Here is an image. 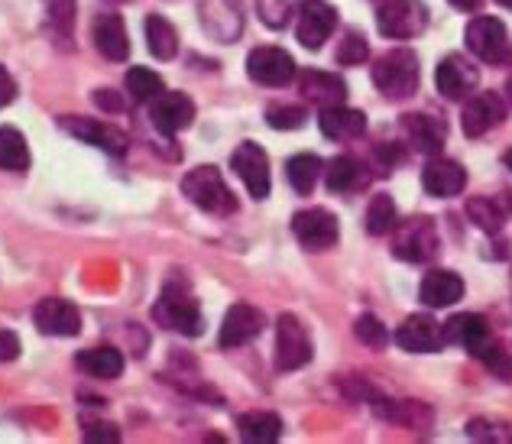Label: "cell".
<instances>
[{
	"label": "cell",
	"instance_id": "1",
	"mask_svg": "<svg viewBox=\"0 0 512 444\" xmlns=\"http://www.w3.org/2000/svg\"><path fill=\"white\" fill-rule=\"evenodd\" d=\"M373 85L386 101H406L419 91V59L412 49H389L373 62Z\"/></svg>",
	"mask_w": 512,
	"mask_h": 444
},
{
	"label": "cell",
	"instance_id": "2",
	"mask_svg": "<svg viewBox=\"0 0 512 444\" xmlns=\"http://www.w3.org/2000/svg\"><path fill=\"white\" fill-rule=\"evenodd\" d=\"M153 318L163 328L185 334V338H198V334L205 331V315H201L198 299L182 282H169L163 289V295H159L153 305Z\"/></svg>",
	"mask_w": 512,
	"mask_h": 444
},
{
	"label": "cell",
	"instance_id": "3",
	"mask_svg": "<svg viewBox=\"0 0 512 444\" xmlns=\"http://www.w3.org/2000/svg\"><path fill=\"white\" fill-rule=\"evenodd\" d=\"M182 195L192 201L198 211L214 214V218H227V214L237 211V198L227 188L221 169L214 166H198L182 179Z\"/></svg>",
	"mask_w": 512,
	"mask_h": 444
},
{
	"label": "cell",
	"instance_id": "4",
	"mask_svg": "<svg viewBox=\"0 0 512 444\" xmlns=\"http://www.w3.org/2000/svg\"><path fill=\"white\" fill-rule=\"evenodd\" d=\"M393 231V253L402 263H428L431 257H438V227L425 214H415V218L396 224Z\"/></svg>",
	"mask_w": 512,
	"mask_h": 444
},
{
	"label": "cell",
	"instance_id": "5",
	"mask_svg": "<svg viewBox=\"0 0 512 444\" xmlns=\"http://www.w3.org/2000/svg\"><path fill=\"white\" fill-rule=\"evenodd\" d=\"M467 49L487 65H512L509 30L496 17H477L467 23Z\"/></svg>",
	"mask_w": 512,
	"mask_h": 444
},
{
	"label": "cell",
	"instance_id": "6",
	"mask_svg": "<svg viewBox=\"0 0 512 444\" xmlns=\"http://www.w3.org/2000/svg\"><path fill=\"white\" fill-rule=\"evenodd\" d=\"M376 26L386 39H415L428 26V7L422 0H383L376 10Z\"/></svg>",
	"mask_w": 512,
	"mask_h": 444
},
{
	"label": "cell",
	"instance_id": "7",
	"mask_svg": "<svg viewBox=\"0 0 512 444\" xmlns=\"http://www.w3.org/2000/svg\"><path fill=\"white\" fill-rule=\"evenodd\" d=\"M315 347H312V334L305 331V325L292 312L279 315L276 321V370L289 373V370H302L308 360H312Z\"/></svg>",
	"mask_w": 512,
	"mask_h": 444
},
{
	"label": "cell",
	"instance_id": "8",
	"mask_svg": "<svg viewBox=\"0 0 512 444\" xmlns=\"http://www.w3.org/2000/svg\"><path fill=\"white\" fill-rule=\"evenodd\" d=\"M292 234H295V240H299L305 250L325 253V250H331L334 244H338L341 224L325 208H308V211H299L292 218Z\"/></svg>",
	"mask_w": 512,
	"mask_h": 444
},
{
	"label": "cell",
	"instance_id": "9",
	"mask_svg": "<svg viewBox=\"0 0 512 444\" xmlns=\"http://www.w3.org/2000/svg\"><path fill=\"white\" fill-rule=\"evenodd\" d=\"M334 26H338V7H331L328 0H302L299 7V23H295V39L318 52L328 43Z\"/></svg>",
	"mask_w": 512,
	"mask_h": 444
},
{
	"label": "cell",
	"instance_id": "10",
	"mask_svg": "<svg viewBox=\"0 0 512 444\" xmlns=\"http://www.w3.org/2000/svg\"><path fill=\"white\" fill-rule=\"evenodd\" d=\"M247 75L256 85L286 88L295 78V59L279 46H260L247 56Z\"/></svg>",
	"mask_w": 512,
	"mask_h": 444
},
{
	"label": "cell",
	"instance_id": "11",
	"mask_svg": "<svg viewBox=\"0 0 512 444\" xmlns=\"http://www.w3.org/2000/svg\"><path fill=\"white\" fill-rule=\"evenodd\" d=\"M477 85H480V69L470 59L451 52V56H444L438 62V69H435V88L441 91V98L464 101V98H470V94H474Z\"/></svg>",
	"mask_w": 512,
	"mask_h": 444
},
{
	"label": "cell",
	"instance_id": "12",
	"mask_svg": "<svg viewBox=\"0 0 512 444\" xmlns=\"http://www.w3.org/2000/svg\"><path fill=\"white\" fill-rule=\"evenodd\" d=\"M201 26L214 43H237L244 33V13L237 0H201Z\"/></svg>",
	"mask_w": 512,
	"mask_h": 444
},
{
	"label": "cell",
	"instance_id": "13",
	"mask_svg": "<svg viewBox=\"0 0 512 444\" xmlns=\"http://www.w3.org/2000/svg\"><path fill=\"white\" fill-rule=\"evenodd\" d=\"M192 120H195V104L182 91H163L159 98L150 101V124L163 137H175L179 130L192 127Z\"/></svg>",
	"mask_w": 512,
	"mask_h": 444
},
{
	"label": "cell",
	"instance_id": "14",
	"mask_svg": "<svg viewBox=\"0 0 512 444\" xmlns=\"http://www.w3.org/2000/svg\"><path fill=\"white\" fill-rule=\"evenodd\" d=\"M231 166L234 172L240 176V182L247 185V192L256 198V201H263L269 195V185H273V179H269V156L263 146H256V143H240L234 156H231Z\"/></svg>",
	"mask_w": 512,
	"mask_h": 444
},
{
	"label": "cell",
	"instance_id": "15",
	"mask_svg": "<svg viewBox=\"0 0 512 444\" xmlns=\"http://www.w3.org/2000/svg\"><path fill=\"white\" fill-rule=\"evenodd\" d=\"M506 120V104L500 94H493V91H480L474 94L467 104H464V111H461V127H464V137L470 140H480L483 133H490L496 130Z\"/></svg>",
	"mask_w": 512,
	"mask_h": 444
},
{
	"label": "cell",
	"instance_id": "16",
	"mask_svg": "<svg viewBox=\"0 0 512 444\" xmlns=\"http://www.w3.org/2000/svg\"><path fill=\"white\" fill-rule=\"evenodd\" d=\"M263 325H266V315L260 312V308H253L247 302H237V305L227 308L218 341H221L224 351H234V347H244L253 338H260Z\"/></svg>",
	"mask_w": 512,
	"mask_h": 444
},
{
	"label": "cell",
	"instance_id": "17",
	"mask_svg": "<svg viewBox=\"0 0 512 444\" xmlns=\"http://www.w3.org/2000/svg\"><path fill=\"white\" fill-rule=\"evenodd\" d=\"M33 321L39 331L52 334V338H75L82 331V312L69 299H59V295H49V299L39 302Z\"/></svg>",
	"mask_w": 512,
	"mask_h": 444
},
{
	"label": "cell",
	"instance_id": "18",
	"mask_svg": "<svg viewBox=\"0 0 512 444\" xmlns=\"http://www.w3.org/2000/svg\"><path fill=\"white\" fill-rule=\"evenodd\" d=\"M62 127L72 133V137L85 140L91 146H101L104 153L111 156H124L127 153V133L117 130L111 124H104V120H94V117H62Z\"/></svg>",
	"mask_w": 512,
	"mask_h": 444
},
{
	"label": "cell",
	"instance_id": "19",
	"mask_svg": "<svg viewBox=\"0 0 512 444\" xmlns=\"http://www.w3.org/2000/svg\"><path fill=\"white\" fill-rule=\"evenodd\" d=\"M422 188L431 198H454L467 188V169L454 159L431 156L422 169Z\"/></svg>",
	"mask_w": 512,
	"mask_h": 444
},
{
	"label": "cell",
	"instance_id": "20",
	"mask_svg": "<svg viewBox=\"0 0 512 444\" xmlns=\"http://www.w3.org/2000/svg\"><path fill=\"white\" fill-rule=\"evenodd\" d=\"M402 130L415 153L425 156H441L444 140H448V124L435 114H406L402 117Z\"/></svg>",
	"mask_w": 512,
	"mask_h": 444
},
{
	"label": "cell",
	"instance_id": "21",
	"mask_svg": "<svg viewBox=\"0 0 512 444\" xmlns=\"http://www.w3.org/2000/svg\"><path fill=\"white\" fill-rule=\"evenodd\" d=\"M396 344L409 354H435L441 351L444 334L441 325L428 315H412L396 328Z\"/></svg>",
	"mask_w": 512,
	"mask_h": 444
},
{
	"label": "cell",
	"instance_id": "22",
	"mask_svg": "<svg viewBox=\"0 0 512 444\" xmlns=\"http://www.w3.org/2000/svg\"><path fill=\"white\" fill-rule=\"evenodd\" d=\"M299 91H302V98L308 104H315V107H338L347 101V85H344V78H338L334 72H318V69H308L302 72L299 78Z\"/></svg>",
	"mask_w": 512,
	"mask_h": 444
},
{
	"label": "cell",
	"instance_id": "23",
	"mask_svg": "<svg viewBox=\"0 0 512 444\" xmlns=\"http://www.w3.org/2000/svg\"><path fill=\"white\" fill-rule=\"evenodd\" d=\"M91 33H94V46H98L104 59L127 62L130 36H127V26H124V17H120V13H101V17L94 20Z\"/></svg>",
	"mask_w": 512,
	"mask_h": 444
},
{
	"label": "cell",
	"instance_id": "24",
	"mask_svg": "<svg viewBox=\"0 0 512 444\" xmlns=\"http://www.w3.org/2000/svg\"><path fill=\"white\" fill-rule=\"evenodd\" d=\"M444 341L464 347V351L477 354L483 344H490V325L487 318L477 315V312H464V315H454L448 325L441 328Z\"/></svg>",
	"mask_w": 512,
	"mask_h": 444
},
{
	"label": "cell",
	"instance_id": "25",
	"mask_svg": "<svg viewBox=\"0 0 512 444\" xmlns=\"http://www.w3.org/2000/svg\"><path fill=\"white\" fill-rule=\"evenodd\" d=\"M318 127L325 133L328 140H338V143H350L363 137V130H367V114L363 111H354V107H325L318 117Z\"/></svg>",
	"mask_w": 512,
	"mask_h": 444
},
{
	"label": "cell",
	"instance_id": "26",
	"mask_svg": "<svg viewBox=\"0 0 512 444\" xmlns=\"http://www.w3.org/2000/svg\"><path fill=\"white\" fill-rule=\"evenodd\" d=\"M419 299L428 308H448L464 299V279L451 269H431L419 286Z\"/></svg>",
	"mask_w": 512,
	"mask_h": 444
},
{
	"label": "cell",
	"instance_id": "27",
	"mask_svg": "<svg viewBox=\"0 0 512 444\" xmlns=\"http://www.w3.org/2000/svg\"><path fill=\"white\" fill-rule=\"evenodd\" d=\"M370 179V172H367V163H360L357 156H334L328 169H325V182L334 195H350V192H357V188H363Z\"/></svg>",
	"mask_w": 512,
	"mask_h": 444
},
{
	"label": "cell",
	"instance_id": "28",
	"mask_svg": "<svg viewBox=\"0 0 512 444\" xmlns=\"http://www.w3.org/2000/svg\"><path fill=\"white\" fill-rule=\"evenodd\" d=\"M75 363L82 367V373L94 376V380H117L124 373V354L117 347L104 344V347H88L75 357Z\"/></svg>",
	"mask_w": 512,
	"mask_h": 444
},
{
	"label": "cell",
	"instance_id": "29",
	"mask_svg": "<svg viewBox=\"0 0 512 444\" xmlns=\"http://www.w3.org/2000/svg\"><path fill=\"white\" fill-rule=\"evenodd\" d=\"M237 432L247 444H273L282 435V419L276 412H247L237 419Z\"/></svg>",
	"mask_w": 512,
	"mask_h": 444
},
{
	"label": "cell",
	"instance_id": "30",
	"mask_svg": "<svg viewBox=\"0 0 512 444\" xmlns=\"http://www.w3.org/2000/svg\"><path fill=\"white\" fill-rule=\"evenodd\" d=\"M467 218L474 221L483 234H500L503 224L509 218V208L503 205L500 198L493 195H483V198H470L467 201Z\"/></svg>",
	"mask_w": 512,
	"mask_h": 444
},
{
	"label": "cell",
	"instance_id": "31",
	"mask_svg": "<svg viewBox=\"0 0 512 444\" xmlns=\"http://www.w3.org/2000/svg\"><path fill=\"white\" fill-rule=\"evenodd\" d=\"M143 30H146V46H150L156 59L163 62L175 59V52H179V33H175V26L166 17L153 13V17H146Z\"/></svg>",
	"mask_w": 512,
	"mask_h": 444
},
{
	"label": "cell",
	"instance_id": "32",
	"mask_svg": "<svg viewBox=\"0 0 512 444\" xmlns=\"http://www.w3.org/2000/svg\"><path fill=\"white\" fill-rule=\"evenodd\" d=\"M321 172H325V163L315 153H299L286 163V179L299 195H312V188L318 185Z\"/></svg>",
	"mask_w": 512,
	"mask_h": 444
},
{
	"label": "cell",
	"instance_id": "33",
	"mask_svg": "<svg viewBox=\"0 0 512 444\" xmlns=\"http://www.w3.org/2000/svg\"><path fill=\"white\" fill-rule=\"evenodd\" d=\"M0 169L26 172L30 169V146L17 127H0Z\"/></svg>",
	"mask_w": 512,
	"mask_h": 444
},
{
	"label": "cell",
	"instance_id": "34",
	"mask_svg": "<svg viewBox=\"0 0 512 444\" xmlns=\"http://www.w3.org/2000/svg\"><path fill=\"white\" fill-rule=\"evenodd\" d=\"M46 20L59 46H69L75 30V0H46Z\"/></svg>",
	"mask_w": 512,
	"mask_h": 444
},
{
	"label": "cell",
	"instance_id": "35",
	"mask_svg": "<svg viewBox=\"0 0 512 444\" xmlns=\"http://www.w3.org/2000/svg\"><path fill=\"white\" fill-rule=\"evenodd\" d=\"M127 91H130L133 101L150 104L153 98H159V94L166 91V85H163V78H159L153 69H143V65H137V69L127 72Z\"/></svg>",
	"mask_w": 512,
	"mask_h": 444
},
{
	"label": "cell",
	"instance_id": "36",
	"mask_svg": "<svg viewBox=\"0 0 512 444\" xmlns=\"http://www.w3.org/2000/svg\"><path fill=\"white\" fill-rule=\"evenodd\" d=\"M396 201L389 195H373L370 198V208H367V234L373 237H383L396 227Z\"/></svg>",
	"mask_w": 512,
	"mask_h": 444
},
{
	"label": "cell",
	"instance_id": "37",
	"mask_svg": "<svg viewBox=\"0 0 512 444\" xmlns=\"http://www.w3.org/2000/svg\"><path fill=\"white\" fill-rule=\"evenodd\" d=\"M334 59H338V65H347V69H354V65H363L370 59V43L367 36H363L360 30H347L338 52H334Z\"/></svg>",
	"mask_w": 512,
	"mask_h": 444
},
{
	"label": "cell",
	"instance_id": "38",
	"mask_svg": "<svg viewBox=\"0 0 512 444\" xmlns=\"http://www.w3.org/2000/svg\"><path fill=\"white\" fill-rule=\"evenodd\" d=\"M354 334L360 338V344L370 347V351H383V347L389 344V331L376 315H360L354 321Z\"/></svg>",
	"mask_w": 512,
	"mask_h": 444
},
{
	"label": "cell",
	"instance_id": "39",
	"mask_svg": "<svg viewBox=\"0 0 512 444\" xmlns=\"http://www.w3.org/2000/svg\"><path fill=\"white\" fill-rule=\"evenodd\" d=\"M305 107H295V104H273L266 111V124L273 130H299L305 124Z\"/></svg>",
	"mask_w": 512,
	"mask_h": 444
},
{
	"label": "cell",
	"instance_id": "40",
	"mask_svg": "<svg viewBox=\"0 0 512 444\" xmlns=\"http://www.w3.org/2000/svg\"><path fill=\"white\" fill-rule=\"evenodd\" d=\"M474 357H480L483 363H487V370H490L493 376H500V380L512 383V357L503 351V347H496V344L490 341V344H483Z\"/></svg>",
	"mask_w": 512,
	"mask_h": 444
},
{
	"label": "cell",
	"instance_id": "41",
	"mask_svg": "<svg viewBox=\"0 0 512 444\" xmlns=\"http://www.w3.org/2000/svg\"><path fill=\"white\" fill-rule=\"evenodd\" d=\"M256 13L269 30H282L292 17V0H256Z\"/></svg>",
	"mask_w": 512,
	"mask_h": 444
},
{
	"label": "cell",
	"instance_id": "42",
	"mask_svg": "<svg viewBox=\"0 0 512 444\" xmlns=\"http://www.w3.org/2000/svg\"><path fill=\"white\" fill-rule=\"evenodd\" d=\"M85 441H120V432L111 422H85Z\"/></svg>",
	"mask_w": 512,
	"mask_h": 444
},
{
	"label": "cell",
	"instance_id": "43",
	"mask_svg": "<svg viewBox=\"0 0 512 444\" xmlns=\"http://www.w3.org/2000/svg\"><path fill=\"white\" fill-rule=\"evenodd\" d=\"M20 338L13 334L10 328H0V363H10V360H17L20 357Z\"/></svg>",
	"mask_w": 512,
	"mask_h": 444
},
{
	"label": "cell",
	"instance_id": "44",
	"mask_svg": "<svg viewBox=\"0 0 512 444\" xmlns=\"http://www.w3.org/2000/svg\"><path fill=\"white\" fill-rule=\"evenodd\" d=\"M467 435L474 438V441H503V435L496 432V425L487 422V419H474V422H470Z\"/></svg>",
	"mask_w": 512,
	"mask_h": 444
},
{
	"label": "cell",
	"instance_id": "45",
	"mask_svg": "<svg viewBox=\"0 0 512 444\" xmlns=\"http://www.w3.org/2000/svg\"><path fill=\"white\" fill-rule=\"evenodd\" d=\"M94 104L104 107V111H124V101H120L117 91H111V88H98V91H94Z\"/></svg>",
	"mask_w": 512,
	"mask_h": 444
},
{
	"label": "cell",
	"instance_id": "46",
	"mask_svg": "<svg viewBox=\"0 0 512 444\" xmlns=\"http://www.w3.org/2000/svg\"><path fill=\"white\" fill-rule=\"evenodd\" d=\"M13 98H17V82H13V75L0 65V107H7Z\"/></svg>",
	"mask_w": 512,
	"mask_h": 444
},
{
	"label": "cell",
	"instance_id": "47",
	"mask_svg": "<svg viewBox=\"0 0 512 444\" xmlns=\"http://www.w3.org/2000/svg\"><path fill=\"white\" fill-rule=\"evenodd\" d=\"M376 159H380V172H393V166L402 159V150L399 146H380V150H376Z\"/></svg>",
	"mask_w": 512,
	"mask_h": 444
},
{
	"label": "cell",
	"instance_id": "48",
	"mask_svg": "<svg viewBox=\"0 0 512 444\" xmlns=\"http://www.w3.org/2000/svg\"><path fill=\"white\" fill-rule=\"evenodd\" d=\"M448 4L457 7V10H464V13H477L483 7V0H448Z\"/></svg>",
	"mask_w": 512,
	"mask_h": 444
},
{
	"label": "cell",
	"instance_id": "49",
	"mask_svg": "<svg viewBox=\"0 0 512 444\" xmlns=\"http://www.w3.org/2000/svg\"><path fill=\"white\" fill-rule=\"evenodd\" d=\"M503 166L512 172V150H506V153H503Z\"/></svg>",
	"mask_w": 512,
	"mask_h": 444
},
{
	"label": "cell",
	"instance_id": "50",
	"mask_svg": "<svg viewBox=\"0 0 512 444\" xmlns=\"http://www.w3.org/2000/svg\"><path fill=\"white\" fill-rule=\"evenodd\" d=\"M506 98H509V104H512V78L506 82Z\"/></svg>",
	"mask_w": 512,
	"mask_h": 444
},
{
	"label": "cell",
	"instance_id": "51",
	"mask_svg": "<svg viewBox=\"0 0 512 444\" xmlns=\"http://www.w3.org/2000/svg\"><path fill=\"white\" fill-rule=\"evenodd\" d=\"M500 7H506V10H512V0H496Z\"/></svg>",
	"mask_w": 512,
	"mask_h": 444
},
{
	"label": "cell",
	"instance_id": "52",
	"mask_svg": "<svg viewBox=\"0 0 512 444\" xmlns=\"http://www.w3.org/2000/svg\"><path fill=\"white\" fill-rule=\"evenodd\" d=\"M114 4H130V0H114Z\"/></svg>",
	"mask_w": 512,
	"mask_h": 444
},
{
	"label": "cell",
	"instance_id": "53",
	"mask_svg": "<svg viewBox=\"0 0 512 444\" xmlns=\"http://www.w3.org/2000/svg\"><path fill=\"white\" fill-rule=\"evenodd\" d=\"M380 4H383V0H380Z\"/></svg>",
	"mask_w": 512,
	"mask_h": 444
}]
</instances>
